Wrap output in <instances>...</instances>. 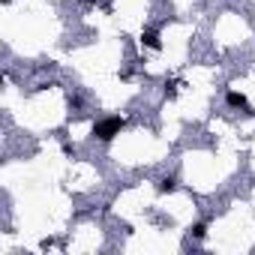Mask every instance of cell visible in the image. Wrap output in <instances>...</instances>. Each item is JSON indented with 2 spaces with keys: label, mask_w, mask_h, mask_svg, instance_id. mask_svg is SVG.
I'll use <instances>...</instances> for the list:
<instances>
[{
  "label": "cell",
  "mask_w": 255,
  "mask_h": 255,
  "mask_svg": "<svg viewBox=\"0 0 255 255\" xmlns=\"http://www.w3.org/2000/svg\"><path fill=\"white\" fill-rule=\"evenodd\" d=\"M225 102H228L231 108H249L246 96H243V93H237V90H228V93H225Z\"/></svg>",
  "instance_id": "3"
},
{
  "label": "cell",
  "mask_w": 255,
  "mask_h": 255,
  "mask_svg": "<svg viewBox=\"0 0 255 255\" xmlns=\"http://www.w3.org/2000/svg\"><path fill=\"white\" fill-rule=\"evenodd\" d=\"M162 93H165L168 99H174V96L180 93V81H177V78H171V81H165V90H162Z\"/></svg>",
  "instance_id": "5"
},
{
  "label": "cell",
  "mask_w": 255,
  "mask_h": 255,
  "mask_svg": "<svg viewBox=\"0 0 255 255\" xmlns=\"http://www.w3.org/2000/svg\"><path fill=\"white\" fill-rule=\"evenodd\" d=\"M189 231H192V237H195V240H201V237L207 234V222H195Z\"/></svg>",
  "instance_id": "6"
},
{
  "label": "cell",
  "mask_w": 255,
  "mask_h": 255,
  "mask_svg": "<svg viewBox=\"0 0 255 255\" xmlns=\"http://www.w3.org/2000/svg\"><path fill=\"white\" fill-rule=\"evenodd\" d=\"M123 126H126L123 117H105V120H99V123L93 126V138H99V141H111L114 135H120Z\"/></svg>",
  "instance_id": "1"
},
{
  "label": "cell",
  "mask_w": 255,
  "mask_h": 255,
  "mask_svg": "<svg viewBox=\"0 0 255 255\" xmlns=\"http://www.w3.org/2000/svg\"><path fill=\"white\" fill-rule=\"evenodd\" d=\"M87 3H96V0H87Z\"/></svg>",
  "instance_id": "7"
},
{
  "label": "cell",
  "mask_w": 255,
  "mask_h": 255,
  "mask_svg": "<svg viewBox=\"0 0 255 255\" xmlns=\"http://www.w3.org/2000/svg\"><path fill=\"white\" fill-rule=\"evenodd\" d=\"M141 42H144L147 48H153V51H159V48H162V42H159V33H156L153 27H147V30L141 33Z\"/></svg>",
  "instance_id": "2"
},
{
  "label": "cell",
  "mask_w": 255,
  "mask_h": 255,
  "mask_svg": "<svg viewBox=\"0 0 255 255\" xmlns=\"http://www.w3.org/2000/svg\"><path fill=\"white\" fill-rule=\"evenodd\" d=\"M156 189H159L162 195H165V192H174V189H177V180H174V177H162V180L156 183Z\"/></svg>",
  "instance_id": "4"
}]
</instances>
